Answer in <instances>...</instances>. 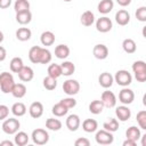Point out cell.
Masks as SVG:
<instances>
[{
  "instance_id": "6da1fadb",
  "label": "cell",
  "mask_w": 146,
  "mask_h": 146,
  "mask_svg": "<svg viewBox=\"0 0 146 146\" xmlns=\"http://www.w3.org/2000/svg\"><path fill=\"white\" fill-rule=\"evenodd\" d=\"M29 59L33 64H48L51 60V52L40 46H33L29 50Z\"/></svg>"
},
{
  "instance_id": "7a4b0ae2",
  "label": "cell",
  "mask_w": 146,
  "mask_h": 146,
  "mask_svg": "<svg viewBox=\"0 0 146 146\" xmlns=\"http://www.w3.org/2000/svg\"><path fill=\"white\" fill-rule=\"evenodd\" d=\"M14 86H15V81L11 73L8 72L0 73V89L3 94H11Z\"/></svg>"
},
{
  "instance_id": "3957f363",
  "label": "cell",
  "mask_w": 146,
  "mask_h": 146,
  "mask_svg": "<svg viewBox=\"0 0 146 146\" xmlns=\"http://www.w3.org/2000/svg\"><path fill=\"white\" fill-rule=\"evenodd\" d=\"M132 71L138 82L146 81V63L144 60H136L132 64Z\"/></svg>"
},
{
  "instance_id": "277c9868",
  "label": "cell",
  "mask_w": 146,
  "mask_h": 146,
  "mask_svg": "<svg viewBox=\"0 0 146 146\" xmlns=\"http://www.w3.org/2000/svg\"><path fill=\"white\" fill-rule=\"evenodd\" d=\"M19 128H21V123L15 117L5 119L2 123V131L7 135H15L19 130Z\"/></svg>"
},
{
  "instance_id": "5b68a950",
  "label": "cell",
  "mask_w": 146,
  "mask_h": 146,
  "mask_svg": "<svg viewBox=\"0 0 146 146\" xmlns=\"http://www.w3.org/2000/svg\"><path fill=\"white\" fill-rule=\"evenodd\" d=\"M32 140L36 145H44L49 141V133L41 128H36L32 131Z\"/></svg>"
},
{
  "instance_id": "8992f818",
  "label": "cell",
  "mask_w": 146,
  "mask_h": 146,
  "mask_svg": "<svg viewBox=\"0 0 146 146\" xmlns=\"http://www.w3.org/2000/svg\"><path fill=\"white\" fill-rule=\"evenodd\" d=\"M114 81L121 87H128L132 82V76L127 70H119L115 73Z\"/></svg>"
},
{
  "instance_id": "52a82bcc",
  "label": "cell",
  "mask_w": 146,
  "mask_h": 146,
  "mask_svg": "<svg viewBox=\"0 0 146 146\" xmlns=\"http://www.w3.org/2000/svg\"><path fill=\"white\" fill-rule=\"evenodd\" d=\"M95 139H96V143L99 145H110L114 141V136H113V132L103 129L96 132Z\"/></svg>"
},
{
  "instance_id": "ba28073f",
  "label": "cell",
  "mask_w": 146,
  "mask_h": 146,
  "mask_svg": "<svg viewBox=\"0 0 146 146\" xmlns=\"http://www.w3.org/2000/svg\"><path fill=\"white\" fill-rule=\"evenodd\" d=\"M63 90L68 96H74L80 91V83L74 79H67L63 83Z\"/></svg>"
},
{
  "instance_id": "9c48e42d",
  "label": "cell",
  "mask_w": 146,
  "mask_h": 146,
  "mask_svg": "<svg viewBox=\"0 0 146 146\" xmlns=\"http://www.w3.org/2000/svg\"><path fill=\"white\" fill-rule=\"evenodd\" d=\"M113 27V23L112 21L106 17V16H103L100 18H98L96 21V29L98 32L100 33H106V32H110Z\"/></svg>"
},
{
  "instance_id": "30bf717a",
  "label": "cell",
  "mask_w": 146,
  "mask_h": 146,
  "mask_svg": "<svg viewBox=\"0 0 146 146\" xmlns=\"http://www.w3.org/2000/svg\"><path fill=\"white\" fill-rule=\"evenodd\" d=\"M100 102L103 103L104 107H108V108L114 107L116 105V96L114 95V92L110 90H105L100 96Z\"/></svg>"
},
{
  "instance_id": "8fae6325",
  "label": "cell",
  "mask_w": 146,
  "mask_h": 146,
  "mask_svg": "<svg viewBox=\"0 0 146 146\" xmlns=\"http://www.w3.org/2000/svg\"><path fill=\"white\" fill-rule=\"evenodd\" d=\"M119 100L123 105H129L135 100V92L131 89L123 87V89L119 92Z\"/></svg>"
},
{
  "instance_id": "7c38bea8",
  "label": "cell",
  "mask_w": 146,
  "mask_h": 146,
  "mask_svg": "<svg viewBox=\"0 0 146 146\" xmlns=\"http://www.w3.org/2000/svg\"><path fill=\"white\" fill-rule=\"evenodd\" d=\"M67 129L70 131H76L79 128H80V124H81V120H80V116L78 114H71L67 116L66 119V122H65Z\"/></svg>"
},
{
  "instance_id": "4fadbf2b",
  "label": "cell",
  "mask_w": 146,
  "mask_h": 146,
  "mask_svg": "<svg viewBox=\"0 0 146 146\" xmlns=\"http://www.w3.org/2000/svg\"><path fill=\"white\" fill-rule=\"evenodd\" d=\"M92 54L97 59H100V60L106 59L107 56H108V48L103 43H98L94 47Z\"/></svg>"
},
{
  "instance_id": "5bb4252c",
  "label": "cell",
  "mask_w": 146,
  "mask_h": 146,
  "mask_svg": "<svg viewBox=\"0 0 146 146\" xmlns=\"http://www.w3.org/2000/svg\"><path fill=\"white\" fill-rule=\"evenodd\" d=\"M29 113L31 117L33 119H39L43 114V105L40 102H33L30 107H29Z\"/></svg>"
},
{
  "instance_id": "9a60e30c",
  "label": "cell",
  "mask_w": 146,
  "mask_h": 146,
  "mask_svg": "<svg viewBox=\"0 0 146 146\" xmlns=\"http://www.w3.org/2000/svg\"><path fill=\"white\" fill-rule=\"evenodd\" d=\"M115 115H116V117L119 119V121L125 122V121H128V120L130 119V116H131V111H130V108H129L128 106L122 105V106L116 107V110H115Z\"/></svg>"
},
{
  "instance_id": "2e32d148",
  "label": "cell",
  "mask_w": 146,
  "mask_h": 146,
  "mask_svg": "<svg viewBox=\"0 0 146 146\" xmlns=\"http://www.w3.org/2000/svg\"><path fill=\"white\" fill-rule=\"evenodd\" d=\"M115 22L121 26H125L130 22V14L125 9L117 10L115 14Z\"/></svg>"
},
{
  "instance_id": "e0dca14e",
  "label": "cell",
  "mask_w": 146,
  "mask_h": 146,
  "mask_svg": "<svg viewBox=\"0 0 146 146\" xmlns=\"http://www.w3.org/2000/svg\"><path fill=\"white\" fill-rule=\"evenodd\" d=\"M98 82L105 89L111 88L112 84H113V82H114V76L111 73H108V72H103L99 75V78H98Z\"/></svg>"
},
{
  "instance_id": "ac0fdd59",
  "label": "cell",
  "mask_w": 146,
  "mask_h": 146,
  "mask_svg": "<svg viewBox=\"0 0 146 146\" xmlns=\"http://www.w3.org/2000/svg\"><path fill=\"white\" fill-rule=\"evenodd\" d=\"M17 74H18V78H19L23 82H29V81H31V80L33 79V76H34V71L32 70V67L24 65V66L22 67V70H21Z\"/></svg>"
},
{
  "instance_id": "d6986e66",
  "label": "cell",
  "mask_w": 146,
  "mask_h": 146,
  "mask_svg": "<svg viewBox=\"0 0 146 146\" xmlns=\"http://www.w3.org/2000/svg\"><path fill=\"white\" fill-rule=\"evenodd\" d=\"M32 21V13L30 10L16 13V22L21 25H26Z\"/></svg>"
},
{
  "instance_id": "ffe728a7",
  "label": "cell",
  "mask_w": 146,
  "mask_h": 146,
  "mask_svg": "<svg viewBox=\"0 0 146 146\" xmlns=\"http://www.w3.org/2000/svg\"><path fill=\"white\" fill-rule=\"evenodd\" d=\"M125 137L127 139H131L133 141H138L140 138H141V133H140V129L135 127V125H131L130 128L127 129L125 131Z\"/></svg>"
},
{
  "instance_id": "44dd1931",
  "label": "cell",
  "mask_w": 146,
  "mask_h": 146,
  "mask_svg": "<svg viewBox=\"0 0 146 146\" xmlns=\"http://www.w3.org/2000/svg\"><path fill=\"white\" fill-rule=\"evenodd\" d=\"M113 7H114L113 0H100V2H99L98 6H97V9H98V11H99L100 14L106 15V14H108L110 11H112Z\"/></svg>"
},
{
  "instance_id": "7402d4cb",
  "label": "cell",
  "mask_w": 146,
  "mask_h": 146,
  "mask_svg": "<svg viewBox=\"0 0 146 146\" xmlns=\"http://www.w3.org/2000/svg\"><path fill=\"white\" fill-rule=\"evenodd\" d=\"M70 47L66 44H58L55 48V56L59 59H65L70 56Z\"/></svg>"
},
{
  "instance_id": "603a6c76",
  "label": "cell",
  "mask_w": 146,
  "mask_h": 146,
  "mask_svg": "<svg viewBox=\"0 0 146 146\" xmlns=\"http://www.w3.org/2000/svg\"><path fill=\"white\" fill-rule=\"evenodd\" d=\"M55 39H56V38H55V34H54L51 31H44V32H42L41 35H40V41H41V43H42L43 46H46V47L54 44Z\"/></svg>"
},
{
  "instance_id": "cb8c5ba5",
  "label": "cell",
  "mask_w": 146,
  "mask_h": 146,
  "mask_svg": "<svg viewBox=\"0 0 146 146\" xmlns=\"http://www.w3.org/2000/svg\"><path fill=\"white\" fill-rule=\"evenodd\" d=\"M80 22L84 26H91L95 23V15H94V13L91 10H86L84 13H82Z\"/></svg>"
},
{
  "instance_id": "d4e9b609",
  "label": "cell",
  "mask_w": 146,
  "mask_h": 146,
  "mask_svg": "<svg viewBox=\"0 0 146 146\" xmlns=\"http://www.w3.org/2000/svg\"><path fill=\"white\" fill-rule=\"evenodd\" d=\"M82 129L86 131V132H95L97 129H98V122L94 119H86L83 122H82Z\"/></svg>"
},
{
  "instance_id": "484cf974",
  "label": "cell",
  "mask_w": 146,
  "mask_h": 146,
  "mask_svg": "<svg viewBox=\"0 0 146 146\" xmlns=\"http://www.w3.org/2000/svg\"><path fill=\"white\" fill-rule=\"evenodd\" d=\"M26 86L24 83H15L13 90H11V95L15 98H23L26 95Z\"/></svg>"
},
{
  "instance_id": "4316f807",
  "label": "cell",
  "mask_w": 146,
  "mask_h": 146,
  "mask_svg": "<svg viewBox=\"0 0 146 146\" xmlns=\"http://www.w3.org/2000/svg\"><path fill=\"white\" fill-rule=\"evenodd\" d=\"M29 135L25 131H17L15 133V138H14V143L17 146H25L29 143Z\"/></svg>"
},
{
  "instance_id": "83f0119b",
  "label": "cell",
  "mask_w": 146,
  "mask_h": 146,
  "mask_svg": "<svg viewBox=\"0 0 146 146\" xmlns=\"http://www.w3.org/2000/svg\"><path fill=\"white\" fill-rule=\"evenodd\" d=\"M60 68H62V75H65V76H70L75 72V65L70 60L63 62L60 64Z\"/></svg>"
},
{
  "instance_id": "f1b7e54d",
  "label": "cell",
  "mask_w": 146,
  "mask_h": 146,
  "mask_svg": "<svg viewBox=\"0 0 146 146\" xmlns=\"http://www.w3.org/2000/svg\"><path fill=\"white\" fill-rule=\"evenodd\" d=\"M32 36V32L29 27H19L16 31V38L19 41H27Z\"/></svg>"
},
{
  "instance_id": "f546056e",
  "label": "cell",
  "mask_w": 146,
  "mask_h": 146,
  "mask_svg": "<svg viewBox=\"0 0 146 146\" xmlns=\"http://www.w3.org/2000/svg\"><path fill=\"white\" fill-rule=\"evenodd\" d=\"M11 113L15 115V116H23V115H25V113H26V106H25V104H23V103H21V102H17V103H15V104H13V106H11Z\"/></svg>"
},
{
  "instance_id": "4dcf8cb0",
  "label": "cell",
  "mask_w": 146,
  "mask_h": 146,
  "mask_svg": "<svg viewBox=\"0 0 146 146\" xmlns=\"http://www.w3.org/2000/svg\"><path fill=\"white\" fill-rule=\"evenodd\" d=\"M122 48L127 54H133L137 50V44L132 39L128 38L122 41Z\"/></svg>"
},
{
  "instance_id": "1f68e13d",
  "label": "cell",
  "mask_w": 146,
  "mask_h": 146,
  "mask_svg": "<svg viewBox=\"0 0 146 146\" xmlns=\"http://www.w3.org/2000/svg\"><path fill=\"white\" fill-rule=\"evenodd\" d=\"M51 112H52V114H54L55 116H57V117H62V116H64V115L67 114L68 108L65 107V106L59 102V103H57V104H55V105L52 106Z\"/></svg>"
},
{
  "instance_id": "d6a6232c",
  "label": "cell",
  "mask_w": 146,
  "mask_h": 146,
  "mask_svg": "<svg viewBox=\"0 0 146 146\" xmlns=\"http://www.w3.org/2000/svg\"><path fill=\"white\" fill-rule=\"evenodd\" d=\"M62 121L58 120V119H54V117H50V119H47L46 121V128L49 129V130H52V131H58L62 129Z\"/></svg>"
},
{
  "instance_id": "836d02e7",
  "label": "cell",
  "mask_w": 146,
  "mask_h": 146,
  "mask_svg": "<svg viewBox=\"0 0 146 146\" xmlns=\"http://www.w3.org/2000/svg\"><path fill=\"white\" fill-rule=\"evenodd\" d=\"M23 66H24V63H23V59L21 57H14L9 63L10 71L14 73H18Z\"/></svg>"
},
{
  "instance_id": "e575fe53",
  "label": "cell",
  "mask_w": 146,
  "mask_h": 146,
  "mask_svg": "<svg viewBox=\"0 0 146 146\" xmlns=\"http://www.w3.org/2000/svg\"><path fill=\"white\" fill-rule=\"evenodd\" d=\"M103 110H104V105H103V103L100 102V100H98V99H96V100H92L90 104H89V111H90V113H92V114H100L102 112H103Z\"/></svg>"
},
{
  "instance_id": "d590c367",
  "label": "cell",
  "mask_w": 146,
  "mask_h": 146,
  "mask_svg": "<svg viewBox=\"0 0 146 146\" xmlns=\"http://www.w3.org/2000/svg\"><path fill=\"white\" fill-rule=\"evenodd\" d=\"M48 75L51 76V78H55V79H58L60 75H62V68H60V65L58 64H50L48 66Z\"/></svg>"
},
{
  "instance_id": "8d00e7d4",
  "label": "cell",
  "mask_w": 146,
  "mask_h": 146,
  "mask_svg": "<svg viewBox=\"0 0 146 146\" xmlns=\"http://www.w3.org/2000/svg\"><path fill=\"white\" fill-rule=\"evenodd\" d=\"M14 9L16 13L30 10V2L29 0H16L14 3Z\"/></svg>"
},
{
  "instance_id": "74e56055",
  "label": "cell",
  "mask_w": 146,
  "mask_h": 146,
  "mask_svg": "<svg viewBox=\"0 0 146 146\" xmlns=\"http://www.w3.org/2000/svg\"><path fill=\"white\" fill-rule=\"evenodd\" d=\"M103 128L107 131H111V132H115L117 129H119V121L114 117H111L108 121L104 122L103 124Z\"/></svg>"
},
{
  "instance_id": "f35d334b",
  "label": "cell",
  "mask_w": 146,
  "mask_h": 146,
  "mask_svg": "<svg viewBox=\"0 0 146 146\" xmlns=\"http://www.w3.org/2000/svg\"><path fill=\"white\" fill-rule=\"evenodd\" d=\"M42 84H43V87H44L47 90H54V89L57 87V79L47 75V76L43 79Z\"/></svg>"
},
{
  "instance_id": "ab89813d",
  "label": "cell",
  "mask_w": 146,
  "mask_h": 146,
  "mask_svg": "<svg viewBox=\"0 0 146 146\" xmlns=\"http://www.w3.org/2000/svg\"><path fill=\"white\" fill-rule=\"evenodd\" d=\"M136 119H137V123H138L139 128L146 130V111H144V110L139 111L137 113Z\"/></svg>"
},
{
  "instance_id": "60d3db41",
  "label": "cell",
  "mask_w": 146,
  "mask_h": 146,
  "mask_svg": "<svg viewBox=\"0 0 146 146\" xmlns=\"http://www.w3.org/2000/svg\"><path fill=\"white\" fill-rule=\"evenodd\" d=\"M60 103H62L65 107H67L68 110H70V108H73V107H75V106H76V100L73 98V96H70V97L63 98V99L60 100Z\"/></svg>"
},
{
  "instance_id": "b9f144b4",
  "label": "cell",
  "mask_w": 146,
  "mask_h": 146,
  "mask_svg": "<svg viewBox=\"0 0 146 146\" xmlns=\"http://www.w3.org/2000/svg\"><path fill=\"white\" fill-rule=\"evenodd\" d=\"M136 18L140 22H146V7L141 6L136 11Z\"/></svg>"
},
{
  "instance_id": "7bdbcfd3",
  "label": "cell",
  "mask_w": 146,
  "mask_h": 146,
  "mask_svg": "<svg viewBox=\"0 0 146 146\" xmlns=\"http://www.w3.org/2000/svg\"><path fill=\"white\" fill-rule=\"evenodd\" d=\"M9 115V107L6 105H0V121L7 119Z\"/></svg>"
},
{
  "instance_id": "ee69618b",
  "label": "cell",
  "mask_w": 146,
  "mask_h": 146,
  "mask_svg": "<svg viewBox=\"0 0 146 146\" xmlns=\"http://www.w3.org/2000/svg\"><path fill=\"white\" fill-rule=\"evenodd\" d=\"M74 145L75 146H89L90 145V140L84 138V137H81V138H78L74 141Z\"/></svg>"
},
{
  "instance_id": "f6af8a7d",
  "label": "cell",
  "mask_w": 146,
  "mask_h": 146,
  "mask_svg": "<svg viewBox=\"0 0 146 146\" xmlns=\"http://www.w3.org/2000/svg\"><path fill=\"white\" fill-rule=\"evenodd\" d=\"M7 57V50L2 46H0V62H3Z\"/></svg>"
},
{
  "instance_id": "bcb514c9",
  "label": "cell",
  "mask_w": 146,
  "mask_h": 146,
  "mask_svg": "<svg viewBox=\"0 0 146 146\" xmlns=\"http://www.w3.org/2000/svg\"><path fill=\"white\" fill-rule=\"evenodd\" d=\"M11 5V0H0V8L6 9Z\"/></svg>"
},
{
  "instance_id": "7dc6e473",
  "label": "cell",
  "mask_w": 146,
  "mask_h": 146,
  "mask_svg": "<svg viewBox=\"0 0 146 146\" xmlns=\"http://www.w3.org/2000/svg\"><path fill=\"white\" fill-rule=\"evenodd\" d=\"M116 2L122 7H127L131 3V0H116Z\"/></svg>"
},
{
  "instance_id": "c3c4849f",
  "label": "cell",
  "mask_w": 146,
  "mask_h": 146,
  "mask_svg": "<svg viewBox=\"0 0 146 146\" xmlns=\"http://www.w3.org/2000/svg\"><path fill=\"white\" fill-rule=\"evenodd\" d=\"M136 141H133V140H131V139H125L124 141H123V146H136Z\"/></svg>"
},
{
  "instance_id": "681fc988",
  "label": "cell",
  "mask_w": 146,
  "mask_h": 146,
  "mask_svg": "<svg viewBox=\"0 0 146 146\" xmlns=\"http://www.w3.org/2000/svg\"><path fill=\"white\" fill-rule=\"evenodd\" d=\"M14 144H15V143H13V141H10V140H3V141H1V143H0V145H1V146H3V145L14 146Z\"/></svg>"
},
{
  "instance_id": "f907efd6",
  "label": "cell",
  "mask_w": 146,
  "mask_h": 146,
  "mask_svg": "<svg viewBox=\"0 0 146 146\" xmlns=\"http://www.w3.org/2000/svg\"><path fill=\"white\" fill-rule=\"evenodd\" d=\"M2 41H3V33L0 31V43H1Z\"/></svg>"
},
{
  "instance_id": "816d5d0a",
  "label": "cell",
  "mask_w": 146,
  "mask_h": 146,
  "mask_svg": "<svg viewBox=\"0 0 146 146\" xmlns=\"http://www.w3.org/2000/svg\"><path fill=\"white\" fill-rule=\"evenodd\" d=\"M63 1H65V2H70V1H72V0H63Z\"/></svg>"
}]
</instances>
